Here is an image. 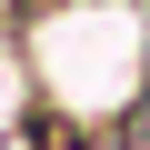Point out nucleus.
<instances>
[{
    "label": "nucleus",
    "mask_w": 150,
    "mask_h": 150,
    "mask_svg": "<svg viewBox=\"0 0 150 150\" xmlns=\"http://www.w3.org/2000/svg\"><path fill=\"white\" fill-rule=\"evenodd\" d=\"M0 50L70 140L140 130L150 110V0H0Z\"/></svg>",
    "instance_id": "obj_1"
},
{
    "label": "nucleus",
    "mask_w": 150,
    "mask_h": 150,
    "mask_svg": "<svg viewBox=\"0 0 150 150\" xmlns=\"http://www.w3.org/2000/svg\"><path fill=\"white\" fill-rule=\"evenodd\" d=\"M80 150H150V130H110V140H80Z\"/></svg>",
    "instance_id": "obj_2"
}]
</instances>
